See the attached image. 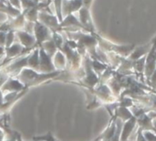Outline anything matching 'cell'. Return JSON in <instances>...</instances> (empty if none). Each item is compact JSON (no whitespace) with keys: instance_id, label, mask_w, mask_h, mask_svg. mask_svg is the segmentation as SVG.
<instances>
[{"instance_id":"cell-1","label":"cell","mask_w":156,"mask_h":141,"mask_svg":"<svg viewBox=\"0 0 156 141\" xmlns=\"http://www.w3.org/2000/svg\"><path fill=\"white\" fill-rule=\"evenodd\" d=\"M152 45L146 55L145 59V68H144V78L145 84H147L152 73L156 68V36L151 40Z\"/></svg>"},{"instance_id":"cell-2","label":"cell","mask_w":156,"mask_h":141,"mask_svg":"<svg viewBox=\"0 0 156 141\" xmlns=\"http://www.w3.org/2000/svg\"><path fill=\"white\" fill-rule=\"evenodd\" d=\"M137 126V119L136 117L132 116L128 121L124 122V126L122 128V132L120 134V141H128L129 136L133 132V130L136 128Z\"/></svg>"},{"instance_id":"cell-3","label":"cell","mask_w":156,"mask_h":141,"mask_svg":"<svg viewBox=\"0 0 156 141\" xmlns=\"http://www.w3.org/2000/svg\"><path fill=\"white\" fill-rule=\"evenodd\" d=\"M117 114H118V116H119L121 118V120H123L124 122L128 121L129 119H130L133 116L132 113L127 107H123V106H119Z\"/></svg>"},{"instance_id":"cell-4","label":"cell","mask_w":156,"mask_h":141,"mask_svg":"<svg viewBox=\"0 0 156 141\" xmlns=\"http://www.w3.org/2000/svg\"><path fill=\"white\" fill-rule=\"evenodd\" d=\"M142 134L146 141H156V133L146 130V131H142Z\"/></svg>"},{"instance_id":"cell-5","label":"cell","mask_w":156,"mask_h":141,"mask_svg":"<svg viewBox=\"0 0 156 141\" xmlns=\"http://www.w3.org/2000/svg\"><path fill=\"white\" fill-rule=\"evenodd\" d=\"M54 3H55V9H56V12H57V15H58V19H62V14H61V0H54Z\"/></svg>"},{"instance_id":"cell-6","label":"cell","mask_w":156,"mask_h":141,"mask_svg":"<svg viewBox=\"0 0 156 141\" xmlns=\"http://www.w3.org/2000/svg\"><path fill=\"white\" fill-rule=\"evenodd\" d=\"M92 2H93V0H82V3H83V5L85 6L84 8H86V9H89V7L91 6V4H92Z\"/></svg>"}]
</instances>
